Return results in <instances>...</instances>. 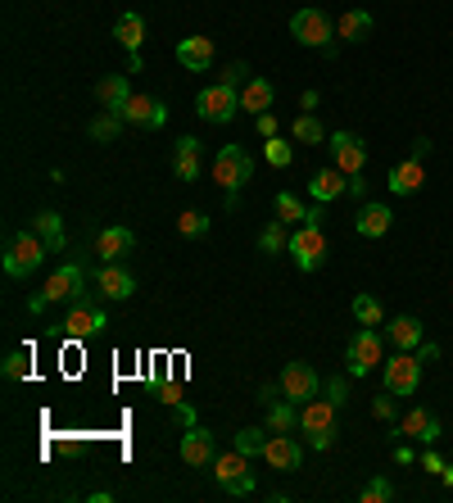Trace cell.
<instances>
[{
    "mask_svg": "<svg viewBox=\"0 0 453 503\" xmlns=\"http://www.w3.org/2000/svg\"><path fill=\"white\" fill-rule=\"evenodd\" d=\"M46 259H50V245H46L32 227H28V231H19V236L5 245V273H10L14 282H28Z\"/></svg>",
    "mask_w": 453,
    "mask_h": 503,
    "instance_id": "cell-1",
    "label": "cell"
},
{
    "mask_svg": "<svg viewBox=\"0 0 453 503\" xmlns=\"http://www.w3.org/2000/svg\"><path fill=\"white\" fill-rule=\"evenodd\" d=\"M386 363V340H381V327H359L350 349H345V372L350 376H368Z\"/></svg>",
    "mask_w": 453,
    "mask_h": 503,
    "instance_id": "cell-2",
    "label": "cell"
},
{
    "mask_svg": "<svg viewBox=\"0 0 453 503\" xmlns=\"http://www.w3.org/2000/svg\"><path fill=\"white\" fill-rule=\"evenodd\" d=\"M250 177H254V159L245 155V146L232 141V146H222V150L213 155V182H218L226 195H236Z\"/></svg>",
    "mask_w": 453,
    "mask_h": 503,
    "instance_id": "cell-3",
    "label": "cell"
},
{
    "mask_svg": "<svg viewBox=\"0 0 453 503\" xmlns=\"http://www.w3.org/2000/svg\"><path fill=\"white\" fill-rule=\"evenodd\" d=\"M381 382H386V391L399 395V400L417 395V386H422V358H417L413 349H399L390 363H381Z\"/></svg>",
    "mask_w": 453,
    "mask_h": 503,
    "instance_id": "cell-4",
    "label": "cell"
},
{
    "mask_svg": "<svg viewBox=\"0 0 453 503\" xmlns=\"http://www.w3.org/2000/svg\"><path fill=\"white\" fill-rule=\"evenodd\" d=\"M241 109V86H226V82H213L195 95V113L204 122H232Z\"/></svg>",
    "mask_w": 453,
    "mask_h": 503,
    "instance_id": "cell-5",
    "label": "cell"
},
{
    "mask_svg": "<svg viewBox=\"0 0 453 503\" xmlns=\"http://www.w3.org/2000/svg\"><path fill=\"white\" fill-rule=\"evenodd\" d=\"M290 255H295L299 273H317L326 264V236H322V227H304L299 222V231L290 236Z\"/></svg>",
    "mask_w": 453,
    "mask_h": 503,
    "instance_id": "cell-6",
    "label": "cell"
},
{
    "mask_svg": "<svg viewBox=\"0 0 453 503\" xmlns=\"http://www.w3.org/2000/svg\"><path fill=\"white\" fill-rule=\"evenodd\" d=\"M290 37H295L299 46L331 50V37H335V28H331V19H326L322 10H299V14L290 19Z\"/></svg>",
    "mask_w": 453,
    "mask_h": 503,
    "instance_id": "cell-7",
    "label": "cell"
},
{
    "mask_svg": "<svg viewBox=\"0 0 453 503\" xmlns=\"http://www.w3.org/2000/svg\"><path fill=\"white\" fill-rule=\"evenodd\" d=\"M281 395L295 400V404H308V400L322 395V376L308 363H286L281 367Z\"/></svg>",
    "mask_w": 453,
    "mask_h": 503,
    "instance_id": "cell-8",
    "label": "cell"
},
{
    "mask_svg": "<svg viewBox=\"0 0 453 503\" xmlns=\"http://www.w3.org/2000/svg\"><path fill=\"white\" fill-rule=\"evenodd\" d=\"M326 150H331L335 168H340V173H350V177L368 168V146H363V137H354V132H335V137H326Z\"/></svg>",
    "mask_w": 453,
    "mask_h": 503,
    "instance_id": "cell-9",
    "label": "cell"
},
{
    "mask_svg": "<svg viewBox=\"0 0 453 503\" xmlns=\"http://www.w3.org/2000/svg\"><path fill=\"white\" fill-rule=\"evenodd\" d=\"M41 291H46V300H50V304L82 300V295H86V273H82L77 264H64V268H55V273H50V282H46Z\"/></svg>",
    "mask_w": 453,
    "mask_h": 503,
    "instance_id": "cell-10",
    "label": "cell"
},
{
    "mask_svg": "<svg viewBox=\"0 0 453 503\" xmlns=\"http://www.w3.org/2000/svg\"><path fill=\"white\" fill-rule=\"evenodd\" d=\"M104 327H109L104 309H95V304H86V300H73V309H68V318H64V336H68V340H86V336H95V331H104Z\"/></svg>",
    "mask_w": 453,
    "mask_h": 503,
    "instance_id": "cell-11",
    "label": "cell"
},
{
    "mask_svg": "<svg viewBox=\"0 0 453 503\" xmlns=\"http://www.w3.org/2000/svg\"><path fill=\"white\" fill-rule=\"evenodd\" d=\"M123 122H132V128H164V122H168V109H164V100H155V95H132L123 109Z\"/></svg>",
    "mask_w": 453,
    "mask_h": 503,
    "instance_id": "cell-12",
    "label": "cell"
},
{
    "mask_svg": "<svg viewBox=\"0 0 453 503\" xmlns=\"http://www.w3.org/2000/svg\"><path fill=\"white\" fill-rule=\"evenodd\" d=\"M132 249H137L132 227H100V236H95V255H100V264H119L123 255H132Z\"/></svg>",
    "mask_w": 453,
    "mask_h": 503,
    "instance_id": "cell-13",
    "label": "cell"
},
{
    "mask_svg": "<svg viewBox=\"0 0 453 503\" xmlns=\"http://www.w3.org/2000/svg\"><path fill=\"white\" fill-rule=\"evenodd\" d=\"M399 436H404V440H417V445L426 449V445L440 440V418L426 413V409H408V413L399 418Z\"/></svg>",
    "mask_w": 453,
    "mask_h": 503,
    "instance_id": "cell-14",
    "label": "cell"
},
{
    "mask_svg": "<svg viewBox=\"0 0 453 503\" xmlns=\"http://www.w3.org/2000/svg\"><path fill=\"white\" fill-rule=\"evenodd\" d=\"M213 458H218V440H213V431L191 427V431L182 436V463H186V467H209Z\"/></svg>",
    "mask_w": 453,
    "mask_h": 503,
    "instance_id": "cell-15",
    "label": "cell"
},
{
    "mask_svg": "<svg viewBox=\"0 0 453 503\" xmlns=\"http://www.w3.org/2000/svg\"><path fill=\"white\" fill-rule=\"evenodd\" d=\"M95 291H100L104 300H128V295H137V277H132L128 268H119V264H104V268L95 273Z\"/></svg>",
    "mask_w": 453,
    "mask_h": 503,
    "instance_id": "cell-16",
    "label": "cell"
},
{
    "mask_svg": "<svg viewBox=\"0 0 453 503\" xmlns=\"http://www.w3.org/2000/svg\"><path fill=\"white\" fill-rule=\"evenodd\" d=\"M345 191H350V173H340L335 164H331V168H317V173L308 177V195H313V200H322V204L340 200Z\"/></svg>",
    "mask_w": 453,
    "mask_h": 503,
    "instance_id": "cell-17",
    "label": "cell"
},
{
    "mask_svg": "<svg viewBox=\"0 0 453 503\" xmlns=\"http://www.w3.org/2000/svg\"><path fill=\"white\" fill-rule=\"evenodd\" d=\"M390 222H395L390 204H377V200H368V204L354 213V231H359V236H368V240L386 236V231H390Z\"/></svg>",
    "mask_w": 453,
    "mask_h": 503,
    "instance_id": "cell-18",
    "label": "cell"
},
{
    "mask_svg": "<svg viewBox=\"0 0 453 503\" xmlns=\"http://www.w3.org/2000/svg\"><path fill=\"white\" fill-rule=\"evenodd\" d=\"M299 427H304V436H322V431H335V404H331L326 395L308 400V404L299 409Z\"/></svg>",
    "mask_w": 453,
    "mask_h": 503,
    "instance_id": "cell-19",
    "label": "cell"
},
{
    "mask_svg": "<svg viewBox=\"0 0 453 503\" xmlns=\"http://www.w3.org/2000/svg\"><path fill=\"white\" fill-rule=\"evenodd\" d=\"M177 64L191 68V73H209V64H213V41H209V37H186V41H177Z\"/></svg>",
    "mask_w": 453,
    "mask_h": 503,
    "instance_id": "cell-20",
    "label": "cell"
},
{
    "mask_svg": "<svg viewBox=\"0 0 453 503\" xmlns=\"http://www.w3.org/2000/svg\"><path fill=\"white\" fill-rule=\"evenodd\" d=\"M263 458L272 463V472H295V467L304 463V449H299L290 436H268V449H263Z\"/></svg>",
    "mask_w": 453,
    "mask_h": 503,
    "instance_id": "cell-21",
    "label": "cell"
},
{
    "mask_svg": "<svg viewBox=\"0 0 453 503\" xmlns=\"http://www.w3.org/2000/svg\"><path fill=\"white\" fill-rule=\"evenodd\" d=\"M95 100H100V109H113V113H119V109L132 100V82H128L123 73H109V77L95 82Z\"/></svg>",
    "mask_w": 453,
    "mask_h": 503,
    "instance_id": "cell-22",
    "label": "cell"
},
{
    "mask_svg": "<svg viewBox=\"0 0 453 503\" xmlns=\"http://www.w3.org/2000/svg\"><path fill=\"white\" fill-rule=\"evenodd\" d=\"M272 100H277V86H272L268 77H250V82L241 86V109H245V113H254V118H259V113H268V109H272Z\"/></svg>",
    "mask_w": 453,
    "mask_h": 503,
    "instance_id": "cell-23",
    "label": "cell"
},
{
    "mask_svg": "<svg viewBox=\"0 0 453 503\" xmlns=\"http://www.w3.org/2000/svg\"><path fill=\"white\" fill-rule=\"evenodd\" d=\"M173 173L182 182H195L200 177V141L195 137H177V146H173Z\"/></svg>",
    "mask_w": 453,
    "mask_h": 503,
    "instance_id": "cell-24",
    "label": "cell"
},
{
    "mask_svg": "<svg viewBox=\"0 0 453 503\" xmlns=\"http://www.w3.org/2000/svg\"><path fill=\"white\" fill-rule=\"evenodd\" d=\"M28 227H32V231H37V236L50 245V255H64V245H68V240H64V218H59L55 209H41V213H37Z\"/></svg>",
    "mask_w": 453,
    "mask_h": 503,
    "instance_id": "cell-25",
    "label": "cell"
},
{
    "mask_svg": "<svg viewBox=\"0 0 453 503\" xmlns=\"http://www.w3.org/2000/svg\"><path fill=\"white\" fill-rule=\"evenodd\" d=\"M372 14L368 10H350V14H340V23H335V37L340 41H350V46H359V41H368L372 37Z\"/></svg>",
    "mask_w": 453,
    "mask_h": 503,
    "instance_id": "cell-26",
    "label": "cell"
},
{
    "mask_svg": "<svg viewBox=\"0 0 453 503\" xmlns=\"http://www.w3.org/2000/svg\"><path fill=\"white\" fill-rule=\"evenodd\" d=\"M422 182H426L422 159H404V164L390 173V195H417V191H422Z\"/></svg>",
    "mask_w": 453,
    "mask_h": 503,
    "instance_id": "cell-27",
    "label": "cell"
},
{
    "mask_svg": "<svg viewBox=\"0 0 453 503\" xmlns=\"http://www.w3.org/2000/svg\"><path fill=\"white\" fill-rule=\"evenodd\" d=\"M113 41H119L128 55H137V50H141V41H146V19L128 10L119 23H113Z\"/></svg>",
    "mask_w": 453,
    "mask_h": 503,
    "instance_id": "cell-28",
    "label": "cell"
},
{
    "mask_svg": "<svg viewBox=\"0 0 453 503\" xmlns=\"http://www.w3.org/2000/svg\"><path fill=\"white\" fill-rule=\"evenodd\" d=\"M245 472H250V458H245L241 449H232V454H218V458L209 463V476H213L218 485L236 481V476H245Z\"/></svg>",
    "mask_w": 453,
    "mask_h": 503,
    "instance_id": "cell-29",
    "label": "cell"
},
{
    "mask_svg": "<svg viewBox=\"0 0 453 503\" xmlns=\"http://www.w3.org/2000/svg\"><path fill=\"white\" fill-rule=\"evenodd\" d=\"M422 340H426V331H422V322H417L413 313L390 318V345H395V349H417Z\"/></svg>",
    "mask_w": 453,
    "mask_h": 503,
    "instance_id": "cell-30",
    "label": "cell"
},
{
    "mask_svg": "<svg viewBox=\"0 0 453 503\" xmlns=\"http://www.w3.org/2000/svg\"><path fill=\"white\" fill-rule=\"evenodd\" d=\"M86 132H91V141H104V146H109V141H119V132H123V113L100 109V113L91 118V128H86Z\"/></svg>",
    "mask_w": 453,
    "mask_h": 503,
    "instance_id": "cell-31",
    "label": "cell"
},
{
    "mask_svg": "<svg viewBox=\"0 0 453 503\" xmlns=\"http://www.w3.org/2000/svg\"><path fill=\"white\" fill-rule=\"evenodd\" d=\"M354 322L359 327H386V309H381V300L377 295H354Z\"/></svg>",
    "mask_w": 453,
    "mask_h": 503,
    "instance_id": "cell-32",
    "label": "cell"
},
{
    "mask_svg": "<svg viewBox=\"0 0 453 503\" xmlns=\"http://www.w3.org/2000/svg\"><path fill=\"white\" fill-rule=\"evenodd\" d=\"M290 132H295V141H299V146H326V128L317 122V113H299Z\"/></svg>",
    "mask_w": 453,
    "mask_h": 503,
    "instance_id": "cell-33",
    "label": "cell"
},
{
    "mask_svg": "<svg viewBox=\"0 0 453 503\" xmlns=\"http://www.w3.org/2000/svg\"><path fill=\"white\" fill-rule=\"evenodd\" d=\"M259 249H263V255H281V249H290V231H286L281 218H272V222L259 231Z\"/></svg>",
    "mask_w": 453,
    "mask_h": 503,
    "instance_id": "cell-34",
    "label": "cell"
},
{
    "mask_svg": "<svg viewBox=\"0 0 453 503\" xmlns=\"http://www.w3.org/2000/svg\"><path fill=\"white\" fill-rule=\"evenodd\" d=\"M268 427H245V431H236V440H232V449H241L245 458H254V454H263L268 449Z\"/></svg>",
    "mask_w": 453,
    "mask_h": 503,
    "instance_id": "cell-35",
    "label": "cell"
},
{
    "mask_svg": "<svg viewBox=\"0 0 453 503\" xmlns=\"http://www.w3.org/2000/svg\"><path fill=\"white\" fill-rule=\"evenodd\" d=\"M0 372H5V382H28V376H32V358H28V349H14V354H5V363H0Z\"/></svg>",
    "mask_w": 453,
    "mask_h": 503,
    "instance_id": "cell-36",
    "label": "cell"
},
{
    "mask_svg": "<svg viewBox=\"0 0 453 503\" xmlns=\"http://www.w3.org/2000/svg\"><path fill=\"white\" fill-rule=\"evenodd\" d=\"M263 159H268L272 168H290V164H295V150H290L281 137H263Z\"/></svg>",
    "mask_w": 453,
    "mask_h": 503,
    "instance_id": "cell-37",
    "label": "cell"
},
{
    "mask_svg": "<svg viewBox=\"0 0 453 503\" xmlns=\"http://www.w3.org/2000/svg\"><path fill=\"white\" fill-rule=\"evenodd\" d=\"M272 209H277V218H281L286 227H290V222H304V213H308V204H299L290 191H281V195L272 200Z\"/></svg>",
    "mask_w": 453,
    "mask_h": 503,
    "instance_id": "cell-38",
    "label": "cell"
},
{
    "mask_svg": "<svg viewBox=\"0 0 453 503\" xmlns=\"http://www.w3.org/2000/svg\"><path fill=\"white\" fill-rule=\"evenodd\" d=\"M290 427H299V413H295L290 404H272V409H268V431H272V436H286Z\"/></svg>",
    "mask_w": 453,
    "mask_h": 503,
    "instance_id": "cell-39",
    "label": "cell"
},
{
    "mask_svg": "<svg viewBox=\"0 0 453 503\" xmlns=\"http://www.w3.org/2000/svg\"><path fill=\"white\" fill-rule=\"evenodd\" d=\"M390 494H395V485H390L386 476H372V481L359 490V499H363V503H390Z\"/></svg>",
    "mask_w": 453,
    "mask_h": 503,
    "instance_id": "cell-40",
    "label": "cell"
},
{
    "mask_svg": "<svg viewBox=\"0 0 453 503\" xmlns=\"http://www.w3.org/2000/svg\"><path fill=\"white\" fill-rule=\"evenodd\" d=\"M177 231H182V236H204V231H209V218H204L200 209H186V213L177 218Z\"/></svg>",
    "mask_w": 453,
    "mask_h": 503,
    "instance_id": "cell-41",
    "label": "cell"
},
{
    "mask_svg": "<svg viewBox=\"0 0 453 503\" xmlns=\"http://www.w3.org/2000/svg\"><path fill=\"white\" fill-rule=\"evenodd\" d=\"M322 395H326V400H331V404L340 409V404L350 400V382H345V376H331V382L322 386Z\"/></svg>",
    "mask_w": 453,
    "mask_h": 503,
    "instance_id": "cell-42",
    "label": "cell"
},
{
    "mask_svg": "<svg viewBox=\"0 0 453 503\" xmlns=\"http://www.w3.org/2000/svg\"><path fill=\"white\" fill-rule=\"evenodd\" d=\"M222 494H232V499H245V494H254V476L245 472V476H236V481H226V485H222Z\"/></svg>",
    "mask_w": 453,
    "mask_h": 503,
    "instance_id": "cell-43",
    "label": "cell"
},
{
    "mask_svg": "<svg viewBox=\"0 0 453 503\" xmlns=\"http://www.w3.org/2000/svg\"><path fill=\"white\" fill-rule=\"evenodd\" d=\"M245 73H250V68H245V64H226V68H222V77H218V82H226V86H241V82H250V77H245Z\"/></svg>",
    "mask_w": 453,
    "mask_h": 503,
    "instance_id": "cell-44",
    "label": "cell"
},
{
    "mask_svg": "<svg viewBox=\"0 0 453 503\" xmlns=\"http://www.w3.org/2000/svg\"><path fill=\"white\" fill-rule=\"evenodd\" d=\"M372 418H381V422H390V418H395V400H390V391H386L381 400H372Z\"/></svg>",
    "mask_w": 453,
    "mask_h": 503,
    "instance_id": "cell-45",
    "label": "cell"
},
{
    "mask_svg": "<svg viewBox=\"0 0 453 503\" xmlns=\"http://www.w3.org/2000/svg\"><path fill=\"white\" fill-rule=\"evenodd\" d=\"M254 128H259V137H277V113H272V109L259 113V118H254Z\"/></svg>",
    "mask_w": 453,
    "mask_h": 503,
    "instance_id": "cell-46",
    "label": "cell"
},
{
    "mask_svg": "<svg viewBox=\"0 0 453 503\" xmlns=\"http://www.w3.org/2000/svg\"><path fill=\"white\" fill-rule=\"evenodd\" d=\"M322 218H326V204H322V200H313V204H308V213H304V227H322Z\"/></svg>",
    "mask_w": 453,
    "mask_h": 503,
    "instance_id": "cell-47",
    "label": "cell"
},
{
    "mask_svg": "<svg viewBox=\"0 0 453 503\" xmlns=\"http://www.w3.org/2000/svg\"><path fill=\"white\" fill-rule=\"evenodd\" d=\"M417 358H422V363H435V358H440V345H435V340H422V345H417Z\"/></svg>",
    "mask_w": 453,
    "mask_h": 503,
    "instance_id": "cell-48",
    "label": "cell"
},
{
    "mask_svg": "<svg viewBox=\"0 0 453 503\" xmlns=\"http://www.w3.org/2000/svg\"><path fill=\"white\" fill-rule=\"evenodd\" d=\"M46 309H50V300H46V291H37V295L28 300V313L37 318V313H46Z\"/></svg>",
    "mask_w": 453,
    "mask_h": 503,
    "instance_id": "cell-49",
    "label": "cell"
},
{
    "mask_svg": "<svg viewBox=\"0 0 453 503\" xmlns=\"http://www.w3.org/2000/svg\"><path fill=\"white\" fill-rule=\"evenodd\" d=\"M422 467H426V472H444V463H440V454H435L431 445H426V454H422Z\"/></svg>",
    "mask_w": 453,
    "mask_h": 503,
    "instance_id": "cell-50",
    "label": "cell"
},
{
    "mask_svg": "<svg viewBox=\"0 0 453 503\" xmlns=\"http://www.w3.org/2000/svg\"><path fill=\"white\" fill-rule=\"evenodd\" d=\"M308 445H313V449H331V445H335V431H322V436H308Z\"/></svg>",
    "mask_w": 453,
    "mask_h": 503,
    "instance_id": "cell-51",
    "label": "cell"
},
{
    "mask_svg": "<svg viewBox=\"0 0 453 503\" xmlns=\"http://www.w3.org/2000/svg\"><path fill=\"white\" fill-rule=\"evenodd\" d=\"M426 155H431V141H426V137H417V141H413V155H408V159H426Z\"/></svg>",
    "mask_w": 453,
    "mask_h": 503,
    "instance_id": "cell-52",
    "label": "cell"
},
{
    "mask_svg": "<svg viewBox=\"0 0 453 503\" xmlns=\"http://www.w3.org/2000/svg\"><path fill=\"white\" fill-rule=\"evenodd\" d=\"M350 195H359V200L368 195V182H363V173H354V177H350Z\"/></svg>",
    "mask_w": 453,
    "mask_h": 503,
    "instance_id": "cell-53",
    "label": "cell"
},
{
    "mask_svg": "<svg viewBox=\"0 0 453 503\" xmlns=\"http://www.w3.org/2000/svg\"><path fill=\"white\" fill-rule=\"evenodd\" d=\"M299 104H304V113H313V109H317V91H304Z\"/></svg>",
    "mask_w": 453,
    "mask_h": 503,
    "instance_id": "cell-54",
    "label": "cell"
},
{
    "mask_svg": "<svg viewBox=\"0 0 453 503\" xmlns=\"http://www.w3.org/2000/svg\"><path fill=\"white\" fill-rule=\"evenodd\" d=\"M440 481H444V485H453V467H444V472H440Z\"/></svg>",
    "mask_w": 453,
    "mask_h": 503,
    "instance_id": "cell-55",
    "label": "cell"
}]
</instances>
